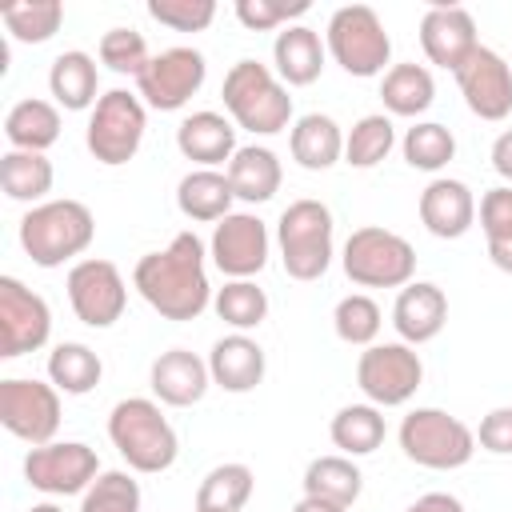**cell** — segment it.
<instances>
[{"instance_id": "cell-1", "label": "cell", "mask_w": 512, "mask_h": 512, "mask_svg": "<svg viewBox=\"0 0 512 512\" xmlns=\"http://www.w3.org/2000/svg\"><path fill=\"white\" fill-rule=\"evenodd\" d=\"M132 288L164 320H196L212 304V284L204 268V244L196 232L172 236L168 248L136 260Z\"/></svg>"}, {"instance_id": "cell-2", "label": "cell", "mask_w": 512, "mask_h": 512, "mask_svg": "<svg viewBox=\"0 0 512 512\" xmlns=\"http://www.w3.org/2000/svg\"><path fill=\"white\" fill-rule=\"evenodd\" d=\"M108 440L128 460V468L144 472V476L168 472L180 456L176 428L168 424L160 404L148 396H128L108 412Z\"/></svg>"}, {"instance_id": "cell-3", "label": "cell", "mask_w": 512, "mask_h": 512, "mask_svg": "<svg viewBox=\"0 0 512 512\" xmlns=\"http://www.w3.org/2000/svg\"><path fill=\"white\" fill-rule=\"evenodd\" d=\"M224 108L236 128H248L256 136H276L292 124V96L288 84L260 60H236L224 72L220 84Z\"/></svg>"}, {"instance_id": "cell-4", "label": "cell", "mask_w": 512, "mask_h": 512, "mask_svg": "<svg viewBox=\"0 0 512 512\" xmlns=\"http://www.w3.org/2000/svg\"><path fill=\"white\" fill-rule=\"evenodd\" d=\"M96 236V220L80 200H44L24 212L20 220V248L32 256L36 268H60L88 252Z\"/></svg>"}, {"instance_id": "cell-5", "label": "cell", "mask_w": 512, "mask_h": 512, "mask_svg": "<svg viewBox=\"0 0 512 512\" xmlns=\"http://www.w3.org/2000/svg\"><path fill=\"white\" fill-rule=\"evenodd\" d=\"M400 452L420 464V468H432V472H452V468H464L476 452V432L444 412V408H412L404 420H400Z\"/></svg>"}, {"instance_id": "cell-6", "label": "cell", "mask_w": 512, "mask_h": 512, "mask_svg": "<svg viewBox=\"0 0 512 512\" xmlns=\"http://www.w3.org/2000/svg\"><path fill=\"white\" fill-rule=\"evenodd\" d=\"M276 244L292 280H320L332 264V212L320 200H292L276 220Z\"/></svg>"}, {"instance_id": "cell-7", "label": "cell", "mask_w": 512, "mask_h": 512, "mask_svg": "<svg viewBox=\"0 0 512 512\" xmlns=\"http://www.w3.org/2000/svg\"><path fill=\"white\" fill-rule=\"evenodd\" d=\"M324 48L332 52V60L348 72V76H384L388 60H392V40L384 20L376 16V8L368 4H344L332 12L328 32H324Z\"/></svg>"}, {"instance_id": "cell-8", "label": "cell", "mask_w": 512, "mask_h": 512, "mask_svg": "<svg viewBox=\"0 0 512 512\" xmlns=\"http://www.w3.org/2000/svg\"><path fill=\"white\" fill-rule=\"evenodd\" d=\"M344 276L360 288H404L416 276L412 244L380 224H364L344 240Z\"/></svg>"}, {"instance_id": "cell-9", "label": "cell", "mask_w": 512, "mask_h": 512, "mask_svg": "<svg viewBox=\"0 0 512 512\" xmlns=\"http://www.w3.org/2000/svg\"><path fill=\"white\" fill-rule=\"evenodd\" d=\"M144 128H148L144 100L128 88H112L96 100V108L88 116V128H84V144L100 164L120 168L140 152Z\"/></svg>"}, {"instance_id": "cell-10", "label": "cell", "mask_w": 512, "mask_h": 512, "mask_svg": "<svg viewBox=\"0 0 512 512\" xmlns=\"http://www.w3.org/2000/svg\"><path fill=\"white\" fill-rule=\"evenodd\" d=\"M424 380V360L412 344H368L356 360V388L376 408H400L416 396Z\"/></svg>"}, {"instance_id": "cell-11", "label": "cell", "mask_w": 512, "mask_h": 512, "mask_svg": "<svg viewBox=\"0 0 512 512\" xmlns=\"http://www.w3.org/2000/svg\"><path fill=\"white\" fill-rule=\"evenodd\" d=\"M64 288H68V304H72L76 320L88 328H112L128 308V284H124L120 268L100 256L76 260L68 268Z\"/></svg>"}, {"instance_id": "cell-12", "label": "cell", "mask_w": 512, "mask_h": 512, "mask_svg": "<svg viewBox=\"0 0 512 512\" xmlns=\"http://www.w3.org/2000/svg\"><path fill=\"white\" fill-rule=\"evenodd\" d=\"M0 424L32 448L52 444L60 428V388L24 376L0 380Z\"/></svg>"}, {"instance_id": "cell-13", "label": "cell", "mask_w": 512, "mask_h": 512, "mask_svg": "<svg viewBox=\"0 0 512 512\" xmlns=\"http://www.w3.org/2000/svg\"><path fill=\"white\" fill-rule=\"evenodd\" d=\"M96 476H100V456L80 440H52V444L28 448L24 456V480L44 496L88 492Z\"/></svg>"}, {"instance_id": "cell-14", "label": "cell", "mask_w": 512, "mask_h": 512, "mask_svg": "<svg viewBox=\"0 0 512 512\" xmlns=\"http://www.w3.org/2000/svg\"><path fill=\"white\" fill-rule=\"evenodd\" d=\"M204 76H208L204 56L188 44H176L148 60V68L136 76V96L156 112H176L200 92Z\"/></svg>"}, {"instance_id": "cell-15", "label": "cell", "mask_w": 512, "mask_h": 512, "mask_svg": "<svg viewBox=\"0 0 512 512\" xmlns=\"http://www.w3.org/2000/svg\"><path fill=\"white\" fill-rule=\"evenodd\" d=\"M52 336V308L40 292L20 284L16 276H0V356L16 360L24 352L44 348Z\"/></svg>"}, {"instance_id": "cell-16", "label": "cell", "mask_w": 512, "mask_h": 512, "mask_svg": "<svg viewBox=\"0 0 512 512\" xmlns=\"http://www.w3.org/2000/svg\"><path fill=\"white\" fill-rule=\"evenodd\" d=\"M268 224L252 212H228L208 240L212 264L232 280H252L268 264Z\"/></svg>"}, {"instance_id": "cell-17", "label": "cell", "mask_w": 512, "mask_h": 512, "mask_svg": "<svg viewBox=\"0 0 512 512\" xmlns=\"http://www.w3.org/2000/svg\"><path fill=\"white\" fill-rule=\"evenodd\" d=\"M452 76H456L460 96H464L472 116L492 120V124L512 116V68H508V60L500 52L480 44Z\"/></svg>"}, {"instance_id": "cell-18", "label": "cell", "mask_w": 512, "mask_h": 512, "mask_svg": "<svg viewBox=\"0 0 512 512\" xmlns=\"http://www.w3.org/2000/svg\"><path fill=\"white\" fill-rule=\"evenodd\" d=\"M420 48H424V56H428L436 68L456 72V68L480 48L472 12L460 8V4H432V8L420 16Z\"/></svg>"}, {"instance_id": "cell-19", "label": "cell", "mask_w": 512, "mask_h": 512, "mask_svg": "<svg viewBox=\"0 0 512 512\" xmlns=\"http://www.w3.org/2000/svg\"><path fill=\"white\" fill-rule=\"evenodd\" d=\"M148 384L156 392L160 404L168 408H192L204 400L208 384H212V372H208V360H200L196 352L188 348H168L152 360V372H148Z\"/></svg>"}, {"instance_id": "cell-20", "label": "cell", "mask_w": 512, "mask_h": 512, "mask_svg": "<svg viewBox=\"0 0 512 512\" xmlns=\"http://www.w3.org/2000/svg\"><path fill=\"white\" fill-rule=\"evenodd\" d=\"M448 324V296L444 288H436L432 280H412L400 288L396 304H392V328L400 332L404 344H428L444 332Z\"/></svg>"}, {"instance_id": "cell-21", "label": "cell", "mask_w": 512, "mask_h": 512, "mask_svg": "<svg viewBox=\"0 0 512 512\" xmlns=\"http://www.w3.org/2000/svg\"><path fill=\"white\" fill-rule=\"evenodd\" d=\"M420 224L440 240H460L476 224V196L464 180L436 176L420 192Z\"/></svg>"}, {"instance_id": "cell-22", "label": "cell", "mask_w": 512, "mask_h": 512, "mask_svg": "<svg viewBox=\"0 0 512 512\" xmlns=\"http://www.w3.org/2000/svg\"><path fill=\"white\" fill-rule=\"evenodd\" d=\"M176 148L184 160L200 164V168H216L228 164L236 156V124L220 112H192L180 120L176 128Z\"/></svg>"}, {"instance_id": "cell-23", "label": "cell", "mask_w": 512, "mask_h": 512, "mask_svg": "<svg viewBox=\"0 0 512 512\" xmlns=\"http://www.w3.org/2000/svg\"><path fill=\"white\" fill-rule=\"evenodd\" d=\"M264 348L248 336V332H232V336H220L208 352V372H212V384H220L224 392H252L260 380H264Z\"/></svg>"}, {"instance_id": "cell-24", "label": "cell", "mask_w": 512, "mask_h": 512, "mask_svg": "<svg viewBox=\"0 0 512 512\" xmlns=\"http://www.w3.org/2000/svg\"><path fill=\"white\" fill-rule=\"evenodd\" d=\"M324 40L320 32L304 28V24H288L284 32H276L272 40V64H276V76L288 84V88H308L320 80L324 72Z\"/></svg>"}, {"instance_id": "cell-25", "label": "cell", "mask_w": 512, "mask_h": 512, "mask_svg": "<svg viewBox=\"0 0 512 512\" xmlns=\"http://www.w3.org/2000/svg\"><path fill=\"white\" fill-rule=\"evenodd\" d=\"M288 152H292V160H296L300 168H308V172H328V168L340 164V156H344V132H340V124H336L332 116L308 112V116H300V120L292 124V132H288Z\"/></svg>"}, {"instance_id": "cell-26", "label": "cell", "mask_w": 512, "mask_h": 512, "mask_svg": "<svg viewBox=\"0 0 512 512\" xmlns=\"http://www.w3.org/2000/svg\"><path fill=\"white\" fill-rule=\"evenodd\" d=\"M224 172H228V184H232L236 200H244V204H264V200H272V196L280 192V180H284V168H280L276 152L264 148V144H244V148H236V156L228 160Z\"/></svg>"}, {"instance_id": "cell-27", "label": "cell", "mask_w": 512, "mask_h": 512, "mask_svg": "<svg viewBox=\"0 0 512 512\" xmlns=\"http://www.w3.org/2000/svg\"><path fill=\"white\" fill-rule=\"evenodd\" d=\"M232 200L236 192L228 184V172H216V168H192L176 184V208L196 224H208V220L220 224L232 212Z\"/></svg>"}, {"instance_id": "cell-28", "label": "cell", "mask_w": 512, "mask_h": 512, "mask_svg": "<svg viewBox=\"0 0 512 512\" xmlns=\"http://www.w3.org/2000/svg\"><path fill=\"white\" fill-rule=\"evenodd\" d=\"M96 88H100V72H96V60L80 48L72 52H60L48 68V92L60 108L68 112H84V108H96Z\"/></svg>"}, {"instance_id": "cell-29", "label": "cell", "mask_w": 512, "mask_h": 512, "mask_svg": "<svg viewBox=\"0 0 512 512\" xmlns=\"http://www.w3.org/2000/svg\"><path fill=\"white\" fill-rule=\"evenodd\" d=\"M4 136L16 152H48L60 140V108L48 100H16L4 116Z\"/></svg>"}, {"instance_id": "cell-30", "label": "cell", "mask_w": 512, "mask_h": 512, "mask_svg": "<svg viewBox=\"0 0 512 512\" xmlns=\"http://www.w3.org/2000/svg\"><path fill=\"white\" fill-rule=\"evenodd\" d=\"M300 484H304V496H316V500H328V504H340V508H352L364 492L360 468L352 464V456H340V452L308 460Z\"/></svg>"}, {"instance_id": "cell-31", "label": "cell", "mask_w": 512, "mask_h": 512, "mask_svg": "<svg viewBox=\"0 0 512 512\" xmlns=\"http://www.w3.org/2000/svg\"><path fill=\"white\" fill-rule=\"evenodd\" d=\"M52 160L44 152H16L8 148L0 156V188L8 200H20V204H44V196L52 192Z\"/></svg>"}, {"instance_id": "cell-32", "label": "cell", "mask_w": 512, "mask_h": 512, "mask_svg": "<svg viewBox=\"0 0 512 512\" xmlns=\"http://www.w3.org/2000/svg\"><path fill=\"white\" fill-rule=\"evenodd\" d=\"M380 100L388 116H420L436 100V80L424 64H392L380 80Z\"/></svg>"}, {"instance_id": "cell-33", "label": "cell", "mask_w": 512, "mask_h": 512, "mask_svg": "<svg viewBox=\"0 0 512 512\" xmlns=\"http://www.w3.org/2000/svg\"><path fill=\"white\" fill-rule=\"evenodd\" d=\"M328 436L340 448V456H368V452H376L384 444L388 424H384V416H380L376 404H344L332 416Z\"/></svg>"}, {"instance_id": "cell-34", "label": "cell", "mask_w": 512, "mask_h": 512, "mask_svg": "<svg viewBox=\"0 0 512 512\" xmlns=\"http://www.w3.org/2000/svg\"><path fill=\"white\" fill-rule=\"evenodd\" d=\"M252 488H256V476L248 464H216L200 488H196V508L192 512H240L248 500H252Z\"/></svg>"}, {"instance_id": "cell-35", "label": "cell", "mask_w": 512, "mask_h": 512, "mask_svg": "<svg viewBox=\"0 0 512 512\" xmlns=\"http://www.w3.org/2000/svg\"><path fill=\"white\" fill-rule=\"evenodd\" d=\"M100 376H104L100 356H96L88 344H80V340H64V344H56V348L48 352V380H52L64 396H84V392H92V388L100 384Z\"/></svg>"}, {"instance_id": "cell-36", "label": "cell", "mask_w": 512, "mask_h": 512, "mask_svg": "<svg viewBox=\"0 0 512 512\" xmlns=\"http://www.w3.org/2000/svg\"><path fill=\"white\" fill-rule=\"evenodd\" d=\"M0 24L8 28L12 40L20 44H44L60 32L64 24V4L60 0H20L0 8Z\"/></svg>"}, {"instance_id": "cell-37", "label": "cell", "mask_w": 512, "mask_h": 512, "mask_svg": "<svg viewBox=\"0 0 512 512\" xmlns=\"http://www.w3.org/2000/svg\"><path fill=\"white\" fill-rule=\"evenodd\" d=\"M396 144V124L384 112H368L352 124V132L344 136V164L352 168H376Z\"/></svg>"}, {"instance_id": "cell-38", "label": "cell", "mask_w": 512, "mask_h": 512, "mask_svg": "<svg viewBox=\"0 0 512 512\" xmlns=\"http://www.w3.org/2000/svg\"><path fill=\"white\" fill-rule=\"evenodd\" d=\"M212 308L216 316L236 328V332H248V328H260L264 316H268V296L264 288H256V280H228L216 296H212Z\"/></svg>"}, {"instance_id": "cell-39", "label": "cell", "mask_w": 512, "mask_h": 512, "mask_svg": "<svg viewBox=\"0 0 512 512\" xmlns=\"http://www.w3.org/2000/svg\"><path fill=\"white\" fill-rule=\"evenodd\" d=\"M400 148H404V160H408L412 168H420V172H440V168L456 156V136H452L444 124H436V120H420V124H412V128L404 132Z\"/></svg>"}, {"instance_id": "cell-40", "label": "cell", "mask_w": 512, "mask_h": 512, "mask_svg": "<svg viewBox=\"0 0 512 512\" xmlns=\"http://www.w3.org/2000/svg\"><path fill=\"white\" fill-rule=\"evenodd\" d=\"M380 324H384L380 304H376L372 296H364V292H352V296H344V300L332 308V328H336V336H340L344 344H352V348L376 344Z\"/></svg>"}, {"instance_id": "cell-41", "label": "cell", "mask_w": 512, "mask_h": 512, "mask_svg": "<svg viewBox=\"0 0 512 512\" xmlns=\"http://www.w3.org/2000/svg\"><path fill=\"white\" fill-rule=\"evenodd\" d=\"M80 512H140V484L128 472H100L84 492Z\"/></svg>"}, {"instance_id": "cell-42", "label": "cell", "mask_w": 512, "mask_h": 512, "mask_svg": "<svg viewBox=\"0 0 512 512\" xmlns=\"http://www.w3.org/2000/svg\"><path fill=\"white\" fill-rule=\"evenodd\" d=\"M148 44L136 28H108L100 36V64H108L120 76H140L148 68Z\"/></svg>"}, {"instance_id": "cell-43", "label": "cell", "mask_w": 512, "mask_h": 512, "mask_svg": "<svg viewBox=\"0 0 512 512\" xmlns=\"http://www.w3.org/2000/svg\"><path fill=\"white\" fill-rule=\"evenodd\" d=\"M148 16L172 32H204L216 20L212 0H148Z\"/></svg>"}, {"instance_id": "cell-44", "label": "cell", "mask_w": 512, "mask_h": 512, "mask_svg": "<svg viewBox=\"0 0 512 512\" xmlns=\"http://www.w3.org/2000/svg\"><path fill=\"white\" fill-rule=\"evenodd\" d=\"M304 12H308V0H236V20L248 32L288 28V20H296Z\"/></svg>"}, {"instance_id": "cell-45", "label": "cell", "mask_w": 512, "mask_h": 512, "mask_svg": "<svg viewBox=\"0 0 512 512\" xmlns=\"http://www.w3.org/2000/svg\"><path fill=\"white\" fill-rule=\"evenodd\" d=\"M480 228H484L488 248L512 244V184L488 188L480 196Z\"/></svg>"}, {"instance_id": "cell-46", "label": "cell", "mask_w": 512, "mask_h": 512, "mask_svg": "<svg viewBox=\"0 0 512 512\" xmlns=\"http://www.w3.org/2000/svg\"><path fill=\"white\" fill-rule=\"evenodd\" d=\"M476 444L492 456H512V408H492L476 428Z\"/></svg>"}, {"instance_id": "cell-47", "label": "cell", "mask_w": 512, "mask_h": 512, "mask_svg": "<svg viewBox=\"0 0 512 512\" xmlns=\"http://www.w3.org/2000/svg\"><path fill=\"white\" fill-rule=\"evenodd\" d=\"M404 512H464V504H460L452 492H424V496H416Z\"/></svg>"}, {"instance_id": "cell-48", "label": "cell", "mask_w": 512, "mask_h": 512, "mask_svg": "<svg viewBox=\"0 0 512 512\" xmlns=\"http://www.w3.org/2000/svg\"><path fill=\"white\" fill-rule=\"evenodd\" d=\"M492 168L512 184V128H504L496 136V144H492Z\"/></svg>"}, {"instance_id": "cell-49", "label": "cell", "mask_w": 512, "mask_h": 512, "mask_svg": "<svg viewBox=\"0 0 512 512\" xmlns=\"http://www.w3.org/2000/svg\"><path fill=\"white\" fill-rule=\"evenodd\" d=\"M488 260H492L500 272L512 276V244H496V248H488Z\"/></svg>"}, {"instance_id": "cell-50", "label": "cell", "mask_w": 512, "mask_h": 512, "mask_svg": "<svg viewBox=\"0 0 512 512\" xmlns=\"http://www.w3.org/2000/svg\"><path fill=\"white\" fill-rule=\"evenodd\" d=\"M292 512H348V508H340V504H328V500H316V496H304Z\"/></svg>"}, {"instance_id": "cell-51", "label": "cell", "mask_w": 512, "mask_h": 512, "mask_svg": "<svg viewBox=\"0 0 512 512\" xmlns=\"http://www.w3.org/2000/svg\"><path fill=\"white\" fill-rule=\"evenodd\" d=\"M28 512H64V508H60V504H48V500H44V504H32Z\"/></svg>"}]
</instances>
